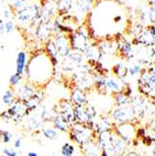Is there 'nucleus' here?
I'll list each match as a JSON object with an SVG mask.
<instances>
[{
    "label": "nucleus",
    "instance_id": "f257e3e1",
    "mask_svg": "<svg viewBox=\"0 0 155 156\" xmlns=\"http://www.w3.org/2000/svg\"><path fill=\"white\" fill-rule=\"evenodd\" d=\"M69 138L74 143L80 146L85 141L89 140L93 137V130L91 129L85 124L79 123V122H73L69 125Z\"/></svg>",
    "mask_w": 155,
    "mask_h": 156
},
{
    "label": "nucleus",
    "instance_id": "f03ea898",
    "mask_svg": "<svg viewBox=\"0 0 155 156\" xmlns=\"http://www.w3.org/2000/svg\"><path fill=\"white\" fill-rule=\"evenodd\" d=\"M111 120L118 124L124 122H133L135 120H136V117L131 105H127L123 107H116L111 113Z\"/></svg>",
    "mask_w": 155,
    "mask_h": 156
},
{
    "label": "nucleus",
    "instance_id": "7ed1b4c3",
    "mask_svg": "<svg viewBox=\"0 0 155 156\" xmlns=\"http://www.w3.org/2000/svg\"><path fill=\"white\" fill-rule=\"evenodd\" d=\"M112 130L128 144L136 138L137 129L136 128V125L134 122H124L115 124Z\"/></svg>",
    "mask_w": 155,
    "mask_h": 156
},
{
    "label": "nucleus",
    "instance_id": "20e7f679",
    "mask_svg": "<svg viewBox=\"0 0 155 156\" xmlns=\"http://www.w3.org/2000/svg\"><path fill=\"white\" fill-rule=\"evenodd\" d=\"M83 53L79 51H71L66 57L63 58L61 63V67L65 72H72L80 66L83 62Z\"/></svg>",
    "mask_w": 155,
    "mask_h": 156
},
{
    "label": "nucleus",
    "instance_id": "39448f33",
    "mask_svg": "<svg viewBox=\"0 0 155 156\" xmlns=\"http://www.w3.org/2000/svg\"><path fill=\"white\" fill-rule=\"evenodd\" d=\"M70 41H71L72 50L79 51L81 53H85L90 46V44L88 43L87 37L81 31H77L76 33L72 34L71 37H70Z\"/></svg>",
    "mask_w": 155,
    "mask_h": 156
},
{
    "label": "nucleus",
    "instance_id": "423d86ee",
    "mask_svg": "<svg viewBox=\"0 0 155 156\" xmlns=\"http://www.w3.org/2000/svg\"><path fill=\"white\" fill-rule=\"evenodd\" d=\"M54 42V45L57 50L58 55L62 56L63 58L66 57V56L72 51V47H71V41L70 38L64 35H60L56 37Z\"/></svg>",
    "mask_w": 155,
    "mask_h": 156
},
{
    "label": "nucleus",
    "instance_id": "0eeeda50",
    "mask_svg": "<svg viewBox=\"0 0 155 156\" xmlns=\"http://www.w3.org/2000/svg\"><path fill=\"white\" fill-rule=\"evenodd\" d=\"M135 115L137 118H142L146 114V110L148 109V104H147V98L144 95H138L134 98H132L130 103Z\"/></svg>",
    "mask_w": 155,
    "mask_h": 156
},
{
    "label": "nucleus",
    "instance_id": "6e6552de",
    "mask_svg": "<svg viewBox=\"0 0 155 156\" xmlns=\"http://www.w3.org/2000/svg\"><path fill=\"white\" fill-rule=\"evenodd\" d=\"M70 101L73 103L74 106H86L88 105V99L86 93L84 90L76 87L72 90L71 94H70Z\"/></svg>",
    "mask_w": 155,
    "mask_h": 156
},
{
    "label": "nucleus",
    "instance_id": "1a4fd4ad",
    "mask_svg": "<svg viewBox=\"0 0 155 156\" xmlns=\"http://www.w3.org/2000/svg\"><path fill=\"white\" fill-rule=\"evenodd\" d=\"M134 42H136V45L139 44L144 47H153L155 45V37L152 36L147 29H144L136 37Z\"/></svg>",
    "mask_w": 155,
    "mask_h": 156
},
{
    "label": "nucleus",
    "instance_id": "9d476101",
    "mask_svg": "<svg viewBox=\"0 0 155 156\" xmlns=\"http://www.w3.org/2000/svg\"><path fill=\"white\" fill-rule=\"evenodd\" d=\"M117 50L120 51L122 56L126 59H131L134 57V50L130 42H128L125 38H122L121 41L117 44Z\"/></svg>",
    "mask_w": 155,
    "mask_h": 156
},
{
    "label": "nucleus",
    "instance_id": "9b49d317",
    "mask_svg": "<svg viewBox=\"0 0 155 156\" xmlns=\"http://www.w3.org/2000/svg\"><path fill=\"white\" fill-rule=\"evenodd\" d=\"M52 26L51 23V21H46V22H40L38 28H37V35L40 40H45L47 39L52 31Z\"/></svg>",
    "mask_w": 155,
    "mask_h": 156
},
{
    "label": "nucleus",
    "instance_id": "f8f14e48",
    "mask_svg": "<svg viewBox=\"0 0 155 156\" xmlns=\"http://www.w3.org/2000/svg\"><path fill=\"white\" fill-rule=\"evenodd\" d=\"M113 99L116 107H123L130 105L132 97L127 95L123 92H119V93H113Z\"/></svg>",
    "mask_w": 155,
    "mask_h": 156
},
{
    "label": "nucleus",
    "instance_id": "ddd939ff",
    "mask_svg": "<svg viewBox=\"0 0 155 156\" xmlns=\"http://www.w3.org/2000/svg\"><path fill=\"white\" fill-rule=\"evenodd\" d=\"M102 55V51L101 49L98 48L96 46H92L90 45L89 48L87 49V51H85V56L89 59V61H93V62H97L100 59Z\"/></svg>",
    "mask_w": 155,
    "mask_h": 156
},
{
    "label": "nucleus",
    "instance_id": "4468645a",
    "mask_svg": "<svg viewBox=\"0 0 155 156\" xmlns=\"http://www.w3.org/2000/svg\"><path fill=\"white\" fill-rule=\"evenodd\" d=\"M93 86H94L95 90H96L98 93H99L100 94H107V80H106L105 77H103L102 75L97 76V77L94 79Z\"/></svg>",
    "mask_w": 155,
    "mask_h": 156
},
{
    "label": "nucleus",
    "instance_id": "2eb2a0df",
    "mask_svg": "<svg viewBox=\"0 0 155 156\" xmlns=\"http://www.w3.org/2000/svg\"><path fill=\"white\" fill-rule=\"evenodd\" d=\"M112 71H113L114 75L122 81V82H124L126 77L129 74L128 72V67H126L125 66H123L122 64H118L116 65L113 69H112Z\"/></svg>",
    "mask_w": 155,
    "mask_h": 156
},
{
    "label": "nucleus",
    "instance_id": "dca6fc26",
    "mask_svg": "<svg viewBox=\"0 0 155 156\" xmlns=\"http://www.w3.org/2000/svg\"><path fill=\"white\" fill-rule=\"evenodd\" d=\"M74 115H75V122L86 124V112L84 106H75L74 108Z\"/></svg>",
    "mask_w": 155,
    "mask_h": 156
},
{
    "label": "nucleus",
    "instance_id": "f3484780",
    "mask_svg": "<svg viewBox=\"0 0 155 156\" xmlns=\"http://www.w3.org/2000/svg\"><path fill=\"white\" fill-rule=\"evenodd\" d=\"M25 60H26V54L23 51H20L17 56V60H16V73L19 75L23 74V70L25 66Z\"/></svg>",
    "mask_w": 155,
    "mask_h": 156
},
{
    "label": "nucleus",
    "instance_id": "a211bd4d",
    "mask_svg": "<svg viewBox=\"0 0 155 156\" xmlns=\"http://www.w3.org/2000/svg\"><path fill=\"white\" fill-rule=\"evenodd\" d=\"M52 122H53V126H54L55 129H57V130H59L61 132H67L68 133V131H69V125L65 123L62 121V119L60 118L59 115H56L53 118Z\"/></svg>",
    "mask_w": 155,
    "mask_h": 156
},
{
    "label": "nucleus",
    "instance_id": "6ab92c4d",
    "mask_svg": "<svg viewBox=\"0 0 155 156\" xmlns=\"http://www.w3.org/2000/svg\"><path fill=\"white\" fill-rule=\"evenodd\" d=\"M107 88L110 89L113 93H119V92H122L123 88L121 86V84L113 80V79H108L107 80Z\"/></svg>",
    "mask_w": 155,
    "mask_h": 156
},
{
    "label": "nucleus",
    "instance_id": "aec40b11",
    "mask_svg": "<svg viewBox=\"0 0 155 156\" xmlns=\"http://www.w3.org/2000/svg\"><path fill=\"white\" fill-rule=\"evenodd\" d=\"M72 3H73V0H58V2H57L58 9L63 12H67L71 9Z\"/></svg>",
    "mask_w": 155,
    "mask_h": 156
},
{
    "label": "nucleus",
    "instance_id": "412c9836",
    "mask_svg": "<svg viewBox=\"0 0 155 156\" xmlns=\"http://www.w3.org/2000/svg\"><path fill=\"white\" fill-rule=\"evenodd\" d=\"M74 152H75V147H74V145L66 142V143H65L62 146L61 154L63 156H73Z\"/></svg>",
    "mask_w": 155,
    "mask_h": 156
},
{
    "label": "nucleus",
    "instance_id": "4be33fe9",
    "mask_svg": "<svg viewBox=\"0 0 155 156\" xmlns=\"http://www.w3.org/2000/svg\"><path fill=\"white\" fill-rule=\"evenodd\" d=\"M92 5H93V0H86V1L83 3H78L77 7H78V9L79 12L86 13L91 9Z\"/></svg>",
    "mask_w": 155,
    "mask_h": 156
},
{
    "label": "nucleus",
    "instance_id": "5701e85b",
    "mask_svg": "<svg viewBox=\"0 0 155 156\" xmlns=\"http://www.w3.org/2000/svg\"><path fill=\"white\" fill-rule=\"evenodd\" d=\"M44 136H46L49 139H55L58 136V132L53 128H43L42 129Z\"/></svg>",
    "mask_w": 155,
    "mask_h": 156
},
{
    "label": "nucleus",
    "instance_id": "b1692460",
    "mask_svg": "<svg viewBox=\"0 0 155 156\" xmlns=\"http://www.w3.org/2000/svg\"><path fill=\"white\" fill-rule=\"evenodd\" d=\"M142 68L139 65H135L131 67H128V72H129V75L131 76H136V75H140L142 72Z\"/></svg>",
    "mask_w": 155,
    "mask_h": 156
},
{
    "label": "nucleus",
    "instance_id": "393cba45",
    "mask_svg": "<svg viewBox=\"0 0 155 156\" xmlns=\"http://www.w3.org/2000/svg\"><path fill=\"white\" fill-rule=\"evenodd\" d=\"M3 101L7 105H10L13 102V94L10 91H7L3 96Z\"/></svg>",
    "mask_w": 155,
    "mask_h": 156
},
{
    "label": "nucleus",
    "instance_id": "a878e982",
    "mask_svg": "<svg viewBox=\"0 0 155 156\" xmlns=\"http://www.w3.org/2000/svg\"><path fill=\"white\" fill-rule=\"evenodd\" d=\"M149 20L152 24H155V5H152L149 10Z\"/></svg>",
    "mask_w": 155,
    "mask_h": 156
},
{
    "label": "nucleus",
    "instance_id": "bb28decb",
    "mask_svg": "<svg viewBox=\"0 0 155 156\" xmlns=\"http://www.w3.org/2000/svg\"><path fill=\"white\" fill-rule=\"evenodd\" d=\"M21 75H19V74H17V73H15V74H13L11 77H10V79H9V83H10V85H16V84H18L19 83V81L21 80Z\"/></svg>",
    "mask_w": 155,
    "mask_h": 156
},
{
    "label": "nucleus",
    "instance_id": "cd10ccee",
    "mask_svg": "<svg viewBox=\"0 0 155 156\" xmlns=\"http://www.w3.org/2000/svg\"><path fill=\"white\" fill-rule=\"evenodd\" d=\"M9 1L15 8H23L26 0H9Z\"/></svg>",
    "mask_w": 155,
    "mask_h": 156
},
{
    "label": "nucleus",
    "instance_id": "c85d7f7f",
    "mask_svg": "<svg viewBox=\"0 0 155 156\" xmlns=\"http://www.w3.org/2000/svg\"><path fill=\"white\" fill-rule=\"evenodd\" d=\"M5 29H6V33H10L13 30V23L11 21H8L5 23Z\"/></svg>",
    "mask_w": 155,
    "mask_h": 156
},
{
    "label": "nucleus",
    "instance_id": "c756f323",
    "mask_svg": "<svg viewBox=\"0 0 155 156\" xmlns=\"http://www.w3.org/2000/svg\"><path fill=\"white\" fill-rule=\"evenodd\" d=\"M2 136H3V141L5 143H9V140H10V137H11V135L8 132V131H4L2 133Z\"/></svg>",
    "mask_w": 155,
    "mask_h": 156
},
{
    "label": "nucleus",
    "instance_id": "7c9ffc66",
    "mask_svg": "<svg viewBox=\"0 0 155 156\" xmlns=\"http://www.w3.org/2000/svg\"><path fill=\"white\" fill-rule=\"evenodd\" d=\"M3 152H4V154L7 155V156H17V152H16V151H11V150H9V149H7V148L3 150Z\"/></svg>",
    "mask_w": 155,
    "mask_h": 156
},
{
    "label": "nucleus",
    "instance_id": "2f4dec72",
    "mask_svg": "<svg viewBox=\"0 0 155 156\" xmlns=\"http://www.w3.org/2000/svg\"><path fill=\"white\" fill-rule=\"evenodd\" d=\"M152 36L155 37V24H152V25H150L148 26V29H147Z\"/></svg>",
    "mask_w": 155,
    "mask_h": 156
},
{
    "label": "nucleus",
    "instance_id": "473e14b6",
    "mask_svg": "<svg viewBox=\"0 0 155 156\" xmlns=\"http://www.w3.org/2000/svg\"><path fill=\"white\" fill-rule=\"evenodd\" d=\"M5 31H6V29H5V23H3L2 20H0V32L3 34Z\"/></svg>",
    "mask_w": 155,
    "mask_h": 156
},
{
    "label": "nucleus",
    "instance_id": "72a5a7b5",
    "mask_svg": "<svg viewBox=\"0 0 155 156\" xmlns=\"http://www.w3.org/2000/svg\"><path fill=\"white\" fill-rule=\"evenodd\" d=\"M22 145V142H21V138H17L15 140V142H14V147L15 148H20Z\"/></svg>",
    "mask_w": 155,
    "mask_h": 156
},
{
    "label": "nucleus",
    "instance_id": "f704fd0d",
    "mask_svg": "<svg viewBox=\"0 0 155 156\" xmlns=\"http://www.w3.org/2000/svg\"><path fill=\"white\" fill-rule=\"evenodd\" d=\"M123 156H138V154H137L136 151H129V152H127V153H125Z\"/></svg>",
    "mask_w": 155,
    "mask_h": 156
},
{
    "label": "nucleus",
    "instance_id": "c9c22d12",
    "mask_svg": "<svg viewBox=\"0 0 155 156\" xmlns=\"http://www.w3.org/2000/svg\"><path fill=\"white\" fill-rule=\"evenodd\" d=\"M27 156H38V154L37 152H34V151H30L27 153Z\"/></svg>",
    "mask_w": 155,
    "mask_h": 156
},
{
    "label": "nucleus",
    "instance_id": "e433bc0d",
    "mask_svg": "<svg viewBox=\"0 0 155 156\" xmlns=\"http://www.w3.org/2000/svg\"><path fill=\"white\" fill-rule=\"evenodd\" d=\"M4 17L5 18H9V13L8 9H4Z\"/></svg>",
    "mask_w": 155,
    "mask_h": 156
},
{
    "label": "nucleus",
    "instance_id": "4c0bfd02",
    "mask_svg": "<svg viewBox=\"0 0 155 156\" xmlns=\"http://www.w3.org/2000/svg\"><path fill=\"white\" fill-rule=\"evenodd\" d=\"M146 1L150 5V6H152V5H155V0H146Z\"/></svg>",
    "mask_w": 155,
    "mask_h": 156
},
{
    "label": "nucleus",
    "instance_id": "58836bf2",
    "mask_svg": "<svg viewBox=\"0 0 155 156\" xmlns=\"http://www.w3.org/2000/svg\"><path fill=\"white\" fill-rule=\"evenodd\" d=\"M86 0H77V4L78 3H83V2H85Z\"/></svg>",
    "mask_w": 155,
    "mask_h": 156
},
{
    "label": "nucleus",
    "instance_id": "ea45409f",
    "mask_svg": "<svg viewBox=\"0 0 155 156\" xmlns=\"http://www.w3.org/2000/svg\"><path fill=\"white\" fill-rule=\"evenodd\" d=\"M117 1H119V2H123L124 0H117Z\"/></svg>",
    "mask_w": 155,
    "mask_h": 156
},
{
    "label": "nucleus",
    "instance_id": "a19ab883",
    "mask_svg": "<svg viewBox=\"0 0 155 156\" xmlns=\"http://www.w3.org/2000/svg\"><path fill=\"white\" fill-rule=\"evenodd\" d=\"M153 156H155V149L153 150Z\"/></svg>",
    "mask_w": 155,
    "mask_h": 156
}]
</instances>
